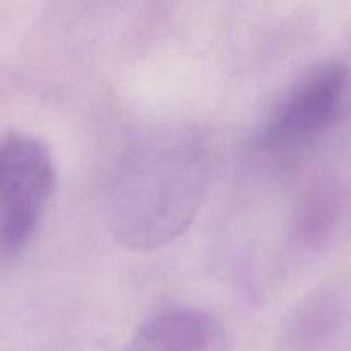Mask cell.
Instances as JSON below:
<instances>
[{"instance_id":"1","label":"cell","mask_w":351,"mask_h":351,"mask_svg":"<svg viewBox=\"0 0 351 351\" xmlns=\"http://www.w3.org/2000/svg\"><path fill=\"white\" fill-rule=\"evenodd\" d=\"M208 139L189 127L141 137L117 165L108 194V225L134 250L168 245L191 226L211 182Z\"/></svg>"},{"instance_id":"2","label":"cell","mask_w":351,"mask_h":351,"mask_svg":"<svg viewBox=\"0 0 351 351\" xmlns=\"http://www.w3.org/2000/svg\"><path fill=\"white\" fill-rule=\"evenodd\" d=\"M57 171L50 149L24 132L0 136V256L23 252L47 213Z\"/></svg>"},{"instance_id":"3","label":"cell","mask_w":351,"mask_h":351,"mask_svg":"<svg viewBox=\"0 0 351 351\" xmlns=\"http://www.w3.org/2000/svg\"><path fill=\"white\" fill-rule=\"evenodd\" d=\"M348 96V69L322 62L305 72L273 106L257 146L266 153H295L328 134L341 117Z\"/></svg>"},{"instance_id":"4","label":"cell","mask_w":351,"mask_h":351,"mask_svg":"<svg viewBox=\"0 0 351 351\" xmlns=\"http://www.w3.org/2000/svg\"><path fill=\"white\" fill-rule=\"evenodd\" d=\"M122 351H230L223 326L211 314L171 307L151 315Z\"/></svg>"},{"instance_id":"5","label":"cell","mask_w":351,"mask_h":351,"mask_svg":"<svg viewBox=\"0 0 351 351\" xmlns=\"http://www.w3.org/2000/svg\"><path fill=\"white\" fill-rule=\"evenodd\" d=\"M343 191L335 178H315L302 194L295 216L293 235L304 247H319L328 242L339 223Z\"/></svg>"}]
</instances>
